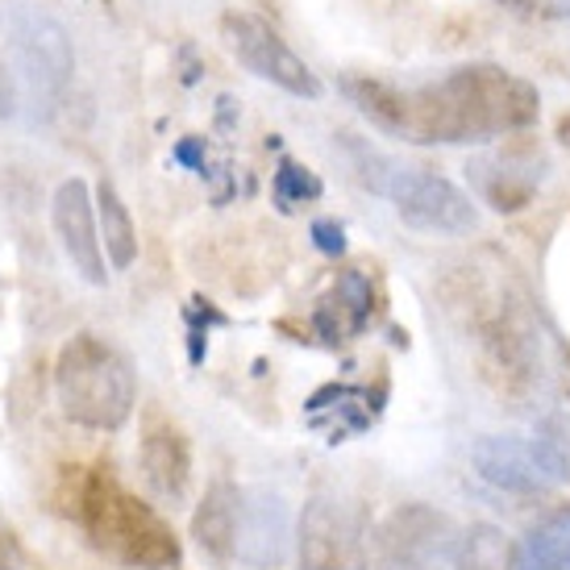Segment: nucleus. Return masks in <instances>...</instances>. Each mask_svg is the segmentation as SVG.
Instances as JSON below:
<instances>
[{
  "label": "nucleus",
  "mask_w": 570,
  "mask_h": 570,
  "mask_svg": "<svg viewBox=\"0 0 570 570\" xmlns=\"http://www.w3.org/2000/svg\"><path fill=\"white\" fill-rule=\"evenodd\" d=\"M570 567V504L533 524L517 550V570H562Z\"/></svg>",
  "instance_id": "dca6fc26"
},
{
  "label": "nucleus",
  "mask_w": 570,
  "mask_h": 570,
  "mask_svg": "<svg viewBox=\"0 0 570 570\" xmlns=\"http://www.w3.org/2000/svg\"><path fill=\"white\" fill-rule=\"evenodd\" d=\"M475 184H479V191H483V200H488L495 213H517V208H524L533 200L538 175L517 171V167H495V171H491L488 163H479Z\"/></svg>",
  "instance_id": "6ab92c4d"
},
{
  "label": "nucleus",
  "mask_w": 570,
  "mask_h": 570,
  "mask_svg": "<svg viewBox=\"0 0 570 570\" xmlns=\"http://www.w3.org/2000/svg\"><path fill=\"white\" fill-rule=\"evenodd\" d=\"M517 550L495 524H471L459 538V570H517Z\"/></svg>",
  "instance_id": "a211bd4d"
},
{
  "label": "nucleus",
  "mask_w": 570,
  "mask_h": 570,
  "mask_svg": "<svg viewBox=\"0 0 570 570\" xmlns=\"http://www.w3.org/2000/svg\"><path fill=\"white\" fill-rule=\"evenodd\" d=\"M459 529L429 504H400L371 538V570H459Z\"/></svg>",
  "instance_id": "39448f33"
},
{
  "label": "nucleus",
  "mask_w": 570,
  "mask_h": 570,
  "mask_svg": "<svg viewBox=\"0 0 570 570\" xmlns=\"http://www.w3.org/2000/svg\"><path fill=\"white\" fill-rule=\"evenodd\" d=\"M383 191L392 196L400 222L425 234H471L479 222L471 196L425 167H392Z\"/></svg>",
  "instance_id": "0eeeda50"
},
{
  "label": "nucleus",
  "mask_w": 570,
  "mask_h": 570,
  "mask_svg": "<svg viewBox=\"0 0 570 570\" xmlns=\"http://www.w3.org/2000/svg\"><path fill=\"white\" fill-rule=\"evenodd\" d=\"M301 546V570H366L371 550H366V529L358 512H350L337 500H308L296 529Z\"/></svg>",
  "instance_id": "6e6552de"
},
{
  "label": "nucleus",
  "mask_w": 570,
  "mask_h": 570,
  "mask_svg": "<svg viewBox=\"0 0 570 570\" xmlns=\"http://www.w3.org/2000/svg\"><path fill=\"white\" fill-rule=\"evenodd\" d=\"M17 109V88H13V76L4 71V63H0V117H13Z\"/></svg>",
  "instance_id": "b1692460"
},
{
  "label": "nucleus",
  "mask_w": 570,
  "mask_h": 570,
  "mask_svg": "<svg viewBox=\"0 0 570 570\" xmlns=\"http://www.w3.org/2000/svg\"><path fill=\"white\" fill-rule=\"evenodd\" d=\"M175 163L205 171V138H184V142L175 146Z\"/></svg>",
  "instance_id": "5701e85b"
},
{
  "label": "nucleus",
  "mask_w": 570,
  "mask_h": 570,
  "mask_svg": "<svg viewBox=\"0 0 570 570\" xmlns=\"http://www.w3.org/2000/svg\"><path fill=\"white\" fill-rule=\"evenodd\" d=\"M342 92L358 105L363 117H371V126L404 138V126H409V92H400V88H392V83L383 80H358V76L342 80Z\"/></svg>",
  "instance_id": "f3484780"
},
{
  "label": "nucleus",
  "mask_w": 570,
  "mask_h": 570,
  "mask_svg": "<svg viewBox=\"0 0 570 570\" xmlns=\"http://www.w3.org/2000/svg\"><path fill=\"white\" fill-rule=\"evenodd\" d=\"M138 459H142V475L150 483L155 495L163 500H184L188 495V483H191V445L184 438V429L171 425V421H150L142 433V450H138Z\"/></svg>",
  "instance_id": "ddd939ff"
},
{
  "label": "nucleus",
  "mask_w": 570,
  "mask_h": 570,
  "mask_svg": "<svg viewBox=\"0 0 570 570\" xmlns=\"http://www.w3.org/2000/svg\"><path fill=\"white\" fill-rule=\"evenodd\" d=\"M471 462L491 488L512 491V495H546L554 488L538 445L521 442V438H479L475 450H471Z\"/></svg>",
  "instance_id": "9d476101"
},
{
  "label": "nucleus",
  "mask_w": 570,
  "mask_h": 570,
  "mask_svg": "<svg viewBox=\"0 0 570 570\" xmlns=\"http://www.w3.org/2000/svg\"><path fill=\"white\" fill-rule=\"evenodd\" d=\"M96 222H100V242H105L112 271L134 267V258H138V229H134V217H129L126 200L117 196L112 184L96 188Z\"/></svg>",
  "instance_id": "2eb2a0df"
},
{
  "label": "nucleus",
  "mask_w": 570,
  "mask_h": 570,
  "mask_svg": "<svg viewBox=\"0 0 570 570\" xmlns=\"http://www.w3.org/2000/svg\"><path fill=\"white\" fill-rule=\"evenodd\" d=\"M313 242H317V250L330 254V258H342V254H346V229L333 222V217L313 222Z\"/></svg>",
  "instance_id": "412c9836"
},
{
  "label": "nucleus",
  "mask_w": 570,
  "mask_h": 570,
  "mask_svg": "<svg viewBox=\"0 0 570 570\" xmlns=\"http://www.w3.org/2000/svg\"><path fill=\"white\" fill-rule=\"evenodd\" d=\"M0 33H4L17 80L26 88V100L38 109V117H50L76 76V47L67 26L47 4L9 0L0 4Z\"/></svg>",
  "instance_id": "20e7f679"
},
{
  "label": "nucleus",
  "mask_w": 570,
  "mask_h": 570,
  "mask_svg": "<svg viewBox=\"0 0 570 570\" xmlns=\"http://www.w3.org/2000/svg\"><path fill=\"white\" fill-rule=\"evenodd\" d=\"M550 13H558V17H570V0H554V4H550Z\"/></svg>",
  "instance_id": "a878e982"
},
{
  "label": "nucleus",
  "mask_w": 570,
  "mask_h": 570,
  "mask_svg": "<svg viewBox=\"0 0 570 570\" xmlns=\"http://www.w3.org/2000/svg\"><path fill=\"white\" fill-rule=\"evenodd\" d=\"M50 222L59 234L67 263L80 271L88 284H105V242H100V222H96V200L88 196L83 179H63L50 200Z\"/></svg>",
  "instance_id": "1a4fd4ad"
},
{
  "label": "nucleus",
  "mask_w": 570,
  "mask_h": 570,
  "mask_svg": "<svg viewBox=\"0 0 570 570\" xmlns=\"http://www.w3.org/2000/svg\"><path fill=\"white\" fill-rule=\"evenodd\" d=\"M55 396L67 421L117 433L134 416L138 380L121 350L96 333H76L55 358Z\"/></svg>",
  "instance_id": "7ed1b4c3"
},
{
  "label": "nucleus",
  "mask_w": 570,
  "mask_h": 570,
  "mask_svg": "<svg viewBox=\"0 0 570 570\" xmlns=\"http://www.w3.org/2000/svg\"><path fill=\"white\" fill-rule=\"evenodd\" d=\"M321 191L325 188H321V179L308 167H301V163L292 159L279 163V171H275V205H279V213H292L304 200H317Z\"/></svg>",
  "instance_id": "aec40b11"
},
{
  "label": "nucleus",
  "mask_w": 570,
  "mask_h": 570,
  "mask_svg": "<svg viewBox=\"0 0 570 570\" xmlns=\"http://www.w3.org/2000/svg\"><path fill=\"white\" fill-rule=\"evenodd\" d=\"M191 538L200 546V554L213 558L217 567H229L238 558L242 538V495L229 479H217L205 491V500L191 512Z\"/></svg>",
  "instance_id": "4468645a"
},
{
  "label": "nucleus",
  "mask_w": 570,
  "mask_h": 570,
  "mask_svg": "<svg viewBox=\"0 0 570 570\" xmlns=\"http://www.w3.org/2000/svg\"><path fill=\"white\" fill-rule=\"evenodd\" d=\"M76 517H80L96 554H105L117 567L171 570L184 558L171 524L163 521L146 500H138L105 462L83 475Z\"/></svg>",
  "instance_id": "f03ea898"
},
{
  "label": "nucleus",
  "mask_w": 570,
  "mask_h": 570,
  "mask_svg": "<svg viewBox=\"0 0 570 570\" xmlns=\"http://www.w3.org/2000/svg\"><path fill=\"white\" fill-rule=\"evenodd\" d=\"M558 142L570 146V112L567 117H558Z\"/></svg>",
  "instance_id": "393cba45"
},
{
  "label": "nucleus",
  "mask_w": 570,
  "mask_h": 570,
  "mask_svg": "<svg viewBox=\"0 0 570 570\" xmlns=\"http://www.w3.org/2000/svg\"><path fill=\"white\" fill-rule=\"evenodd\" d=\"M0 570H26V554H21V541H17L13 524L0 517Z\"/></svg>",
  "instance_id": "4be33fe9"
},
{
  "label": "nucleus",
  "mask_w": 570,
  "mask_h": 570,
  "mask_svg": "<svg viewBox=\"0 0 570 570\" xmlns=\"http://www.w3.org/2000/svg\"><path fill=\"white\" fill-rule=\"evenodd\" d=\"M383 412V387H354V383H325L321 392L308 396L304 416L308 425L330 433V442H342L350 433H363L380 421Z\"/></svg>",
  "instance_id": "f8f14e48"
},
{
  "label": "nucleus",
  "mask_w": 570,
  "mask_h": 570,
  "mask_svg": "<svg viewBox=\"0 0 570 570\" xmlns=\"http://www.w3.org/2000/svg\"><path fill=\"white\" fill-rule=\"evenodd\" d=\"M562 570H570V567H562Z\"/></svg>",
  "instance_id": "bb28decb"
},
{
  "label": "nucleus",
  "mask_w": 570,
  "mask_h": 570,
  "mask_svg": "<svg viewBox=\"0 0 570 570\" xmlns=\"http://www.w3.org/2000/svg\"><path fill=\"white\" fill-rule=\"evenodd\" d=\"M371 317H375V284L358 267H346L337 271L333 287L321 296L313 325H317V333L330 346H337V342H350V337L366 333Z\"/></svg>",
  "instance_id": "9b49d317"
},
{
  "label": "nucleus",
  "mask_w": 570,
  "mask_h": 570,
  "mask_svg": "<svg viewBox=\"0 0 570 570\" xmlns=\"http://www.w3.org/2000/svg\"><path fill=\"white\" fill-rule=\"evenodd\" d=\"M222 38L225 47L234 50L246 71H254L258 80H271L275 88L301 96V100H317L321 80L313 76V67L304 63L296 50L284 42V33L271 21L254 13H225L222 17Z\"/></svg>",
  "instance_id": "423d86ee"
},
{
  "label": "nucleus",
  "mask_w": 570,
  "mask_h": 570,
  "mask_svg": "<svg viewBox=\"0 0 570 570\" xmlns=\"http://www.w3.org/2000/svg\"><path fill=\"white\" fill-rule=\"evenodd\" d=\"M538 88L504 67L475 63L409 92L404 142H488L538 121Z\"/></svg>",
  "instance_id": "f257e3e1"
}]
</instances>
